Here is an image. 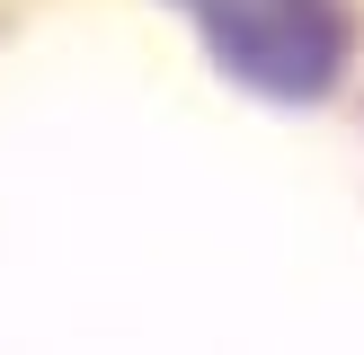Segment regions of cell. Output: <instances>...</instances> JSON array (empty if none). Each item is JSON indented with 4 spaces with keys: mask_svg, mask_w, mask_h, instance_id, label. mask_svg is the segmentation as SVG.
Returning a JSON list of instances; mask_svg holds the SVG:
<instances>
[{
    "mask_svg": "<svg viewBox=\"0 0 364 355\" xmlns=\"http://www.w3.org/2000/svg\"><path fill=\"white\" fill-rule=\"evenodd\" d=\"M178 9L205 27V45L240 80L284 89V98L329 89L338 62H347V27H338L329 0H178Z\"/></svg>",
    "mask_w": 364,
    "mask_h": 355,
    "instance_id": "1",
    "label": "cell"
}]
</instances>
